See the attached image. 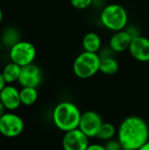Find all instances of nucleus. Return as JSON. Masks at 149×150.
<instances>
[{"label": "nucleus", "instance_id": "f257e3e1", "mask_svg": "<svg viewBox=\"0 0 149 150\" xmlns=\"http://www.w3.org/2000/svg\"><path fill=\"white\" fill-rule=\"evenodd\" d=\"M123 150H138L149 141V126L139 116L124 119L117 131Z\"/></svg>", "mask_w": 149, "mask_h": 150}, {"label": "nucleus", "instance_id": "f03ea898", "mask_svg": "<svg viewBox=\"0 0 149 150\" xmlns=\"http://www.w3.org/2000/svg\"><path fill=\"white\" fill-rule=\"evenodd\" d=\"M81 115L79 108L75 104L69 101H63L54 108L52 120L59 130L66 133L78 128Z\"/></svg>", "mask_w": 149, "mask_h": 150}, {"label": "nucleus", "instance_id": "7ed1b4c3", "mask_svg": "<svg viewBox=\"0 0 149 150\" xmlns=\"http://www.w3.org/2000/svg\"><path fill=\"white\" fill-rule=\"evenodd\" d=\"M99 20L106 29L114 33L126 28L128 25V13L123 5L110 4L101 11Z\"/></svg>", "mask_w": 149, "mask_h": 150}, {"label": "nucleus", "instance_id": "20e7f679", "mask_svg": "<svg viewBox=\"0 0 149 150\" xmlns=\"http://www.w3.org/2000/svg\"><path fill=\"white\" fill-rule=\"evenodd\" d=\"M98 54L83 51L76 56L73 62V72L78 78L88 79L94 76L100 69Z\"/></svg>", "mask_w": 149, "mask_h": 150}, {"label": "nucleus", "instance_id": "39448f33", "mask_svg": "<svg viewBox=\"0 0 149 150\" xmlns=\"http://www.w3.org/2000/svg\"><path fill=\"white\" fill-rule=\"evenodd\" d=\"M37 55L35 46L25 40H20L10 48L9 56L11 62L24 67L33 63Z\"/></svg>", "mask_w": 149, "mask_h": 150}, {"label": "nucleus", "instance_id": "423d86ee", "mask_svg": "<svg viewBox=\"0 0 149 150\" xmlns=\"http://www.w3.org/2000/svg\"><path fill=\"white\" fill-rule=\"evenodd\" d=\"M25 129L23 119L14 112H6L0 117V134L6 138H16Z\"/></svg>", "mask_w": 149, "mask_h": 150}, {"label": "nucleus", "instance_id": "0eeeda50", "mask_svg": "<svg viewBox=\"0 0 149 150\" xmlns=\"http://www.w3.org/2000/svg\"><path fill=\"white\" fill-rule=\"evenodd\" d=\"M89 137L79 128L64 133L62 138L63 150H86L90 145Z\"/></svg>", "mask_w": 149, "mask_h": 150}, {"label": "nucleus", "instance_id": "6e6552de", "mask_svg": "<svg viewBox=\"0 0 149 150\" xmlns=\"http://www.w3.org/2000/svg\"><path fill=\"white\" fill-rule=\"evenodd\" d=\"M102 124V118L97 112L93 111H87L82 113L78 128L89 138H94L97 137Z\"/></svg>", "mask_w": 149, "mask_h": 150}, {"label": "nucleus", "instance_id": "1a4fd4ad", "mask_svg": "<svg viewBox=\"0 0 149 150\" xmlns=\"http://www.w3.org/2000/svg\"><path fill=\"white\" fill-rule=\"evenodd\" d=\"M42 78L43 75L40 68L38 65L32 63L21 68L18 83L21 87L37 88L41 83Z\"/></svg>", "mask_w": 149, "mask_h": 150}, {"label": "nucleus", "instance_id": "9d476101", "mask_svg": "<svg viewBox=\"0 0 149 150\" xmlns=\"http://www.w3.org/2000/svg\"><path fill=\"white\" fill-rule=\"evenodd\" d=\"M128 51L132 57L136 61L141 62H148L149 39L142 35L133 38Z\"/></svg>", "mask_w": 149, "mask_h": 150}, {"label": "nucleus", "instance_id": "9b49d317", "mask_svg": "<svg viewBox=\"0 0 149 150\" xmlns=\"http://www.w3.org/2000/svg\"><path fill=\"white\" fill-rule=\"evenodd\" d=\"M0 101L7 112H15L21 105L19 90L12 84H6L0 91Z\"/></svg>", "mask_w": 149, "mask_h": 150}, {"label": "nucleus", "instance_id": "f8f14e48", "mask_svg": "<svg viewBox=\"0 0 149 150\" xmlns=\"http://www.w3.org/2000/svg\"><path fill=\"white\" fill-rule=\"evenodd\" d=\"M133 36L126 29L114 32L109 40V47L114 53H123L129 49Z\"/></svg>", "mask_w": 149, "mask_h": 150}, {"label": "nucleus", "instance_id": "ddd939ff", "mask_svg": "<svg viewBox=\"0 0 149 150\" xmlns=\"http://www.w3.org/2000/svg\"><path fill=\"white\" fill-rule=\"evenodd\" d=\"M82 45L84 51L98 54L102 48V39L98 33L90 32L83 36Z\"/></svg>", "mask_w": 149, "mask_h": 150}, {"label": "nucleus", "instance_id": "4468645a", "mask_svg": "<svg viewBox=\"0 0 149 150\" xmlns=\"http://www.w3.org/2000/svg\"><path fill=\"white\" fill-rule=\"evenodd\" d=\"M21 68L22 67H20L19 65H18L12 62L7 63L4 67L1 73L3 75V77H4L6 84H12L18 81L20 72H21Z\"/></svg>", "mask_w": 149, "mask_h": 150}, {"label": "nucleus", "instance_id": "2eb2a0df", "mask_svg": "<svg viewBox=\"0 0 149 150\" xmlns=\"http://www.w3.org/2000/svg\"><path fill=\"white\" fill-rule=\"evenodd\" d=\"M100 69L99 71L107 76L115 75L119 69V62L114 56H106L100 58Z\"/></svg>", "mask_w": 149, "mask_h": 150}, {"label": "nucleus", "instance_id": "dca6fc26", "mask_svg": "<svg viewBox=\"0 0 149 150\" xmlns=\"http://www.w3.org/2000/svg\"><path fill=\"white\" fill-rule=\"evenodd\" d=\"M1 42L3 46H4L7 48H11L15 44H17L18 41H20V36L19 32L15 27H8L6 28L1 36Z\"/></svg>", "mask_w": 149, "mask_h": 150}, {"label": "nucleus", "instance_id": "f3484780", "mask_svg": "<svg viewBox=\"0 0 149 150\" xmlns=\"http://www.w3.org/2000/svg\"><path fill=\"white\" fill-rule=\"evenodd\" d=\"M21 105L25 106H30L36 103L39 94L37 88L31 87H22L19 90Z\"/></svg>", "mask_w": 149, "mask_h": 150}, {"label": "nucleus", "instance_id": "a211bd4d", "mask_svg": "<svg viewBox=\"0 0 149 150\" xmlns=\"http://www.w3.org/2000/svg\"><path fill=\"white\" fill-rule=\"evenodd\" d=\"M117 131L118 130L112 123H109V122L104 123L103 122V124L101 125V127L98 130L97 137L102 141L107 142L112 139H114V136L117 134Z\"/></svg>", "mask_w": 149, "mask_h": 150}, {"label": "nucleus", "instance_id": "6ab92c4d", "mask_svg": "<svg viewBox=\"0 0 149 150\" xmlns=\"http://www.w3.org/2000/svg\"><path fill=\"white\" fill-rule=\"evenodd\" d=\"M95 0H69L70 4L76 10H85L89 8Z\"/></svg>", "mask_w": 149, "mask_h": 150}, {"label": "nucleus", "instance_id": "aec40b11", "mask_svg": "<svg viewBox=\"0 0 149 150\" xmlns=\"http://www.w3.org/2000/svg\"><path fill=\"white\" fill-rule=\"evenodd\" d=\"M105 148L106 150H123L122 146L118 139H112L110 141H107L105 145Z\"/></svg>", "mask_w": 149, "mask_h": 150}, {"label": "nucleus", "instance_id": "412c9836", "mask_svg": "<svg viewBox=\"0 0 149 150\" xmlns=\"http://www.w3.org/2000/svg\"><path fill=\"white\" fill-rule=\"evenodd\" d=\"M86 150H106L105 146L97 144V143H93V144H90L87 148Z\"/></svg>", "mask_w": 149, "mask_h": 150}, {"label": "nucleus", "instance_id": "4be33fe9", "mask_svg": "<svg viewBox=\"0 0 149 150\" xmlns=\"http://www.w3.org/2000/svg\"><path fill=\"white\" fill-rule=\"evenodd\" d=\"M5 85H6V83H5V81H4V77H3L2 73L0 72V91L3 90V88H4Z\"/></svg>", "mask_w": 149, "mask_h": 150}, {"label": "nucleus", "instance_id": "5701e85b", "mask_svg": "<svg viewBox=\"0 0 149 150\" xmlns=\"http://www.w3.org/2000/svg\"><path fill=\"white\" fill-rule=\"evenodd\" d=\"M6 112H7V111H6V109H5L4 105H3V103L0 101V117H1V116H3Z\"/></svg>", "mask_w": 149, "mask_h": 150}, {"label": "nucleus", "instance_id": "b1692460", "mask_svg": "<svg viewBox=\"0 0 149 150\" xmlns=\"http://www.w3.org/2000/svg\"><path fill=\"white\" fill-rule=\"evenodd\" d=\"M138 150H149V141L145 144V145H143L140 149Z\"/></svg>", "mask_w": 149, "mask_h": 150}, {"label": "nucleus", "instance_id": "393cba45", "mask_svg": "<svg viewBox=\"0 0 149 150\" xmlns=\"http://www.w3.org/2000/svg\"><path fill=\"white\" fill-rule=\"evenodd\" d=\"M3 17H4V15H3V11H2V9L0 8V24H1L2 21H3Z\"/></svg>", "mask_w": 149, "mask_h": 150}, {"label": "nucleus", "instance_id": "a878e982", "mask_svg": "<svg viewBox=\"0 0 149 150\" xmlns=\"http://www.w3.org/2000/svg\"><path fill=\"white\" fill-rule=\"evenodd\" d=\"M3 44H2V42H1V40H0V53H1V51H2V48H3Z\"/></svg>", "mask_w": 149, "mask_h": 150}, {"label": "nucleus", "instance_id": "bb28decb", "mask_svg": "<svg viewBox=\"0 0 149 150\" xmlns=\"http://www.w3.org/2000/svg\"><path fill=\"white\" fill-rule=\"evenodd\" d=\"M95 1H97V2H101V3H104V2H107L109 0H95Z\"/></svg>", "mask_w": 149, "mask_h": 150}]
</instances>
